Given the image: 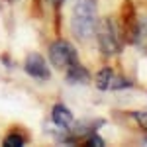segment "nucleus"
<instances>
[{
	"instance_id": "f257e3e1",
	"label": "nucleus",
	"mask_w": 147,
	"mask_h": 147,
	"mask_svg": "<svg viewBox=\"0 0 147 147\" xmlns=\"http://www.w3.org/2000/svg\"><path fill=\"white\" fill-rule=\"evenodd\" d=\"M98 24L96 0H77L71 14V34L79 41H88Z\"/></svg>"
},
{
	"instance_id": "f03ea898",
	"label": "nucleus",
	"mask_w": 147,
	"mask_h": 147,
	"mask_svg": "<svg viewBox=\"0 0 147 147\" xmlns=\"http://www.w3.org/2000/svg\"><path fill=\"white\" fill-rule=\"evenodd\" d=\"M96 41L100 47L102 55L104 57H114L122 51V39H120V32H118V26L112 18H102L96 24Z\"/></svg>"
},
{
	"instance_id": "7ed1b4c3",
	"label": "nucleus",
	"mask_w": 147,
	"mask_h": 147,
	"mask_svg": "<svg viewBox=\"0 0 147 147\" xmlns=\"http://www.w3.org/2000/svg\"><path fill=\"white\" fill-rule=\"evenodd\" d=\"M49 61L51 65L59 71H67L73 63L79 61V53L75 45L67 41V39H55L51 45H49Z\"/></svg>"
},
{
	"instance_id": "20e7f679",
	"label": "nucleus",
	"mask_w": 147,
	"mask_h": 147,
	"mask_svg": "<svg viewBox=\"0 0 147 147\" xmlns=\"http://www.w3.org/2000/svg\"><path fill=\"white\" fill-rule=\"evenodd\" d=\"M94 84H96L98 90H120V88L131 86V82L118 77L112 67H102L94 77Z\"/></svg>"
},
{
	"instance_id": "39448f33",
	"label": "nucleus",
	"mask_w": 147,
	"mask_h": 147,
	"mask_svg": "<svg viewBox=\"0 0 147 147\" xmlns=\"http://www.w3.org/2000/svg\"><path fill=\"white\" fill-rule=\"evenodd\" d=\"M24 69H26V73H28L32 79H37V80H49L51 79L47 61L39 55V53H30V55L26 57Z\"/></svg>"
},
{
	"instance_id": "423d86ee",
	"label": "nucleus",
	"mask_w": 147,
	"mask_h": 147,
	"mask_svg": "<svg viewBox=\"0 0 147 147\" xmlns=\"http://www.w3.org/2000/svg\"><path fill=\"white\" fill-rule=\"evenodd\" d=\"M51 120H53V124H55L57 127H71V125L75 124L73 112L69 110L65 104H61V102L51 108Z\"/></svg>"
},
{
	"instance_id": "0eeeda50",
	"label": "nucleus",
	"mask_w": 147,
	"mask_h": 147,
	"mask_svg": "<svg viewBox=\"0 0 147 147\" xmlns=\"http://www.w3.org/2000/svg\"><path fill=\"white\" fill-rule=\"evenodd\" d=\"M65 77H67V82H71V84H86L90 80V73L84 65H80L77 61L65 71Z\"/></svg>"
},
{
	"instance_id": "6e6552de",
	"label": "nucleus",
	"mask_w": 147,
	"mask_h": 147,
	"mask_svg": "<svg viewBox=\"0 0 147 147\" xmlns=\"http://www.w3.org/2000/svg\"><path fill=\"white\" fill-rule=\"evenodd\" d=\"M136 41L147 47V16H141L137 20V32H136Z\"/></svg>"
},
{
	"instance_id": "1a4fd4ad",
	"label": "nucleus",
	"mask_w": 147,
	"mask_h": 147,
	"mask_svg": "<svg viewBox=\"0 0 147 147\" xmlns=\"http://www.w3.org/2000/svg\"><path fill=\"white\" fill-rule=\"evenodd\" d=\"M4 145L6 147H24L26 145V137L20 131H10L8 136L4 137Z\"/></svg>"
},
{
	"instance_id": "9d476101",
	"label": "nucleus",
	"mask_w": 147,
	"mask_h": 147,
	"mask_svg": "<svg viewBox=\"0 0 147 147\" xmlns=\"http://www.w3.org/2000/svg\"><path fill=\"white\" fill-rule=\"evenodd\" d=\"M131 116H134L136 124L139 125L143 131H147V112H141V110H137V112H131Z\"/></svg>"
},
{
	"instance_id": "9b49d317",
	"label": "nucleus",
	"mask_w": 147,
	"mask_h": 147,
	"mask_svg": "<svg viewBox=\"0 0 147 147\" xmlns=\"http://www.w3.org/2000/svg\"><path fill=\"white\" fill-rule=\"evenodd\" d=\"M86 143H88V145H96V147H104V145H106V143H104V139H102L96 131H94V134L86 139Z\"/></svg>"
},
{
	"instance_id": "f8f14e48",
	"label": "nucleus",
	"mask_w": 147,
	"mask_h": 147,
	"mask_svg": "<svg viewBox=\"0 0 147 147\" xmlns=\"http://www.w3.org/2000/svg\"><path fill=\"white\" fill-rule=\"evenodd\" d=\"M49 2H51V4H55V6H61L65 0H49Z\"/></svg>"
},
{
	"instance_id": "ddd939ff",
	"label": "nucleus",
	"mask_w": 147,
	"mask_h": 147,
	"mask_svg": "<svg viewBox=\"0 0 147 147\" xmlns=\"http://www.w3.org/2000/svg\"><path fill=\"white\" fill-rule=\"evenodd\" d=\"M145 143H147V139H145Z\"/></svg>"
}]
</instances>
